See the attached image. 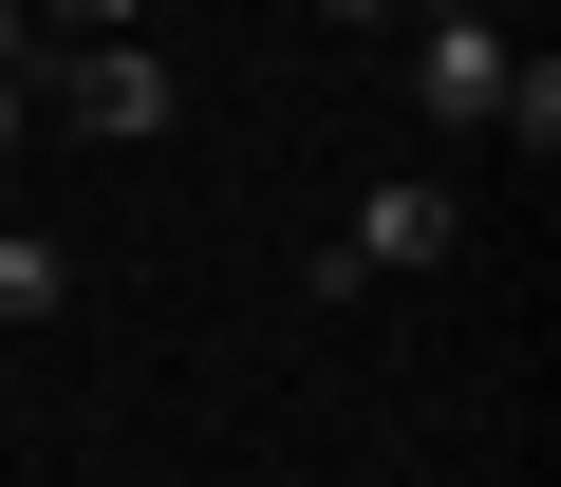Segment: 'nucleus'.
Segmentation results:
<instances>
[{"mask_svg": "<svg viewBox=\"0 0 561 487\" xmlns=\"http://www.w3.org/2000/svg\"><path fill=\"white\" fill-rule=\"evenodd\" d=\"M393 57H412V113H431V132H505V76H524L505 0H412Z\"/></svg>", "mask_w": 561, "mask_h": 487, "instance_id": "obj_1", "label": "nucleus"}, {"mask_svg": "<svg viewBox=\"0 0 561 487\" xmlns=\"http://www.w3.org/2000/svg\"><path fill=\"white\" fill-rule=\"evenodd\" d=\"M449 244H468V206H449L431 169H375V188H356V225L319 244V301H356V282H412V263H449Z\"/></svg>", "mask_w": 561, "mask_h": 487, "instance_id": "obj_2", "label": "nucleus"}, {"mask_svg": "<svg viewBox=\"0 0 561 487\" xmlns=\"http://www.w3.org/2000/svg\"><path fill=\"white\" fill-rule=\"evenodd\" d=\"M57 113H76L94 150H150L187 94H169V57H150V38H57Z\"/></svg>", "mask_w": 561, "mask_h": 487, "instance_id": "obj_3", "label": "nucleus"}, {"mask_svg": "<svg viewBox=\"0 0 561 487\" xmlns=\"http://www.w3.org/2000/svg\"><path fill=\"white\" fill-rule=\"evenodd\" d=\"M76 319V244L57 225H0V338H57Z\"/></svg>", "mask_w": 561, "mask_h": 487, "instance_id": "obj_4", "label": "nucleus"}, {"mask_svg": "<svg viewBox=\"0 0 561 487\" xmlns=\"http://www.w3.org/2000/svg\"><path fill=\"white\" fill-rule=\"evenodd\" d=\"M505 150H524V169L561 150V57H524V76H505Z\"/></svg>", "mask_w": 561, "mask_h": 487, "instance_id": "obj_5", "label": "nucleus"}, {"mask_svg": "<svg viewBox=\"0 0 561 487\" xmlns=\"http://www.w3.org/2000/svg\"><path fill=\"white\" fill-rule=\"evenodd\" d=\"M57 38H150V0H57Z\"/></svg>", "mask_w": 561, "mask_h": 487, "instance_id": "obj_6", "label": "nucleus"}, {"mask_svg": "<svg viewBox=\"0 0 561 487\" xmlns=\"http://www.w3.org/2000/svg\"><path fill=\"white\" fill-rule=\"evenodd\" d=\"M319 20H337V38H393V20H412V0H319Z\"/></svg>", "mask_w": 561, "mask_h": 487, "instance_id": "obj_7", "label": "nucleus"}, {"mask_svg": "<svg viewBox=\"0 0 561 487\" xmlns=\"http://www.w3.org/2000/svg\"><path fill=\"white\" fill-rule=\"evenodd\" d=\"M20 132H38V76H0V150H20Z\"/></svg>", "mask_w": 561, "mask_h": 487, "instance_id": "obj_8", "label": "nucleus"}, {"mask_svg": "<svg viewBox=\"0 0 561 487\" xmlns=\"http://www.w3.org/2000/svg\"><path fill=\"white\" fill-rule=\"evenodd\" d=\"M20 57H38V20H20V0H0V76H20Z\"/></svg>", "mask_w": 561, "mask_h": 487, "instance_id": "obj_9", "label": "nucleus"}]
</instances>
